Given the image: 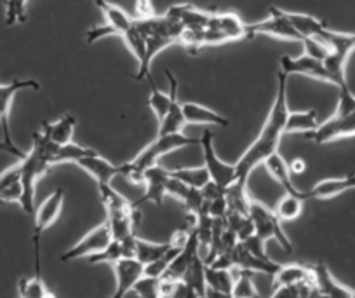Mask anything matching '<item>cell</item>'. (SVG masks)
Here are the masks:
<instances>
[{
	"instance_id": "6da1fadb",
	"label": "cell",
	"mask_w": 355,
	"mask_h": 298,
	"mask_svg": "<svg viewBox=\"0 0 355 298\" xmlns=\"http://www.w3.org/2000/svg\"><path fill=\"white\" fill-rule=\"evenodd\" d=\"M286 85H288V75L281 70L277 75V92H275L274 105H272L270 114L263 124L261 133L252 142V145L242 154L239 163L235 164L237 178H249V174L256 166L265 163L266 157H270L272 154L279 150L282 136L286 135V122H288L289 115Z\"/></svg>"
},
{
	"instance_id": "7a4b0ae2",
	"label": "cell",
	"mask_w": 355,
	"mask_h": 298,
	"mask_svg": "<svg viewBox=\"0 0 355 298\" xmlns=\"http://www.w3.org/2000/svg\"><path fill=\"white\" fill-rule=\"evenodd\" d=\"M249 218L254 224V234L261 239L263 242H266L268 239H275V241L281 245V248L286 253H293V245L289 241V238L286 235L284 229H282L281 220L275 215L274 210L266 208L265 204L258 203L252 199L251 208H249Z\"/></svg>"
},
{
	"instance_id": "3957f363",
	"label": "cell",
	"mask_w": 355,
	"mask_h": 298,
	"mask_svg": "<svg viewBox=\"0 0 355 298\" xmlns=\"http://www.w3.org/2000/svg\"><path fill=\"white\" fill-rule=\"evenodd\" d=\"M199 140L189 138L183 133H173V135H157V138L146 147L145 150L138 154L135 157V160H131L135 166L141 167V169H146L150 166H155L159 163V159L166 154L174 152L178 149H183V147L189 145H197Z\"/></svg>"
},
{
	"instance_id": "277c9868",
	"label": "cell",
	"mask_w": 355,
	"mask_h": 298,
	"mask_svg": "<svg viewBox=\"0 0 355 298\" xmlns=\"http://www.w3.org/2000/svg\"><path fill=\"white\" fill-rule=\"evenodd\" d=\"M199 145L202 147L204 152V166L209 171L211 181H214L216 185H220L221 188H227L232 181L237 178L235 173V164H227L216 156V150H214V142H213V133L206 131L199 140Z\"/></svg>"
},
{
	"instance_id": "5b68a950",
	"label": "cell",
	"mask_w": 355,
	"mask_h": 298,
	"mask_svg": "<svg viewBox=\"0 0 355 298\" xmlns=\"http://www.w3.org/2000/svg\"><path fill=\"white\" fill-rule=\"evenodd\" d=\"M306 138L315 142L317 145L334 142L340 138L355 136V110L347 115H333L329 121L317 126L313 131L306 133Z\"/></svg>"
},
{
	"instance_id": "8992f818",
	"label": "cell",
	"mask_w": 355,
	"mask_h": 298,
	"mask_svg": "<svg viewBox=\"0 0 355 298\" xmlns=\"http://www.w3.org/2000/svg\"><path fill=\"white\" fill-rule=\"evenodd\" d=\"M259 33H261V35L279 37V39L300 40V42L303 40V37L296 32L295 26L286 19V16L282 15V9L279 8H270V18L265 19V22L248 25L249 39L254 35H259Z\"/></svg>"
},
{
	"instance_id": "52a82bcc",
	"label": "cell",
	"mask_w": 355,
	"mask_h": 298,
	"mask_svg": "<svg viewBox=\"0 0 355 298\" xmlns=\"http://www.w3.org/2000/svg\"><path fill=\"white\" fill-rule=\"evenodd\" d=\"M21 89L39 91L40 84L39 81H33V78H25V81L15 78L11 84H0V126H2V133H4V142L11 147L16 145L11 138V129H9V114H11L12 99H15L16 92H19Z\"/></svg>"
},
{
	"instance_id": "ba28073f",
	"label": "cell",
	"mask_w": 355,
	"mask_h": 298,
	"mask_svg": "<svg viewBox=\"0 0 355 298\" xmlns=\"http://www.w3.org/2000/svg\"><path fill=\"white\" fill-rule=\"evenodd\" d=\"M110 241H112V232H110V227H108V224L105 222V224L98 225L96 229L87 232V234H85L84 238L73 246V248H70L63 256H61V260H63V262H71V260L82 258V256L93 255V253H98L103 248H107V246L110 245Z\"/></svg>"
},
{
	"instance_id": "9c48e42d",
	"label": "cell",
	"mask_w": 355,
	"mask_h": 298,
	"mask_svg": "<svg viewBox=\"0 0 355 298\" xmlns=\"http://www.w3.org/2000/svg\"><path fill=\"white\" fill-rule=\"evenodd\" d=\"M281 68L286 75L300 74V75H306V77L317 78V81H324L333 84V77H331L329 70L326 68L324 61L317 60V58L313 56H309V54H303V56H298V58L282 56Z\"/></svg>"
},
{
	"instance_id": "30bf717a",
	"label": "cell",
	"mask_w": 355,
	"mask_h": 298,
	"mask_svg": "<svg viewBox=\"0 0 355 298\" xmlns=\"http://www.w3.org/2000/svg\"><path fill=\"white\" fill-rule=\"evenodd\" d=\"M114 265L115 272V298H122L132 291V286L136 284V281L143 276L145 272V265L139 262L138 258H128V256H122L117 262L112 263Z\"/></svg>"
},
{
	"instance_id": "8fae6325",
	"label": "cell",
	"mask_w": 355,
	"mask_h": 298,
	"mask_svg": "<svg viewBox=\"0 0 355 298\" xmlns=\"http://www.w3.org/2000/svg\"><path fill=\"white\" fill-rule=\"evenodd\" d=\"M312 267L313 274V284L315 290L320 297H329V298H355V291L352 288L345 286L336 277L331 274L327 265L324 262H317Z\"/></svg>"
},
{
	"instance_id": "7c38bea8",
	"label": "cell",
	"mask_w": 355,
	"mask_h": 298,
	"mask_svg": "<svg viewBox=\"0 0 355 298\" xmlns=\"http://www.w3.org/2000/svg\"><path fill=\"white\" fill-rule=\"evenodd\" d=\"M63 210V188H56L49 197L40 204L39 210L35 211V227H33V245H39L40 235L44 231L51 227L60 217Z\"/></svg>"
},
{
	"instance_id": "4fadbf2b",
	"label": "cell",
	"mask_w": 355,
	"mask_h": 298,
	"mask_svg": "<svg viewBox=\"0 0 355 298\" xmlns=\"http://www.w3.org/2000/svg\"><path fill=\"white\" fill-rule=\"evenodd\" d=\"M171 176V169H164V167L160 166H150L145 169V183H143V187H145V194H143V197L139 199V201H136V206H139V204L143 203H155L157 206H160V204L164 203V197L167 195L166 192V185H167V180H169Z\"/></svg>"
},
{
	"instance_id": "5bb4252c",
	"label": "cell",
	"mask_w": 355,
	"mask_h": 298,
	"mask_svg": "<svg viewBox=\"0 0 355 298\" xmlns=\"http://www.w3.org/2000/svg\"><path fill=\"white\" fill-rule=\"evenodd\" d=\"M232 260H234V267H237L239 270H249V272H261L268 274V276H274L279 270V267L275 262H272L270 258H259V256L252 255L242 241H239L237 245L232 249Z\"/></svg>"
},
{
	"instance_id": "9a60e30c",
	"label": "cell",
	"mask_w": 355,
	"mask_h": 298,
	"mask_svg": "<svg viewBox=\"0 0 355 298\" xmlns=\"http://www.w3.org/2000/svg\"><path fill=\"white\" fill-rule=\"evenodd\" d=\"M167 78H169L171 85V94H173V99H171V107L169 112H167L166 117L159 122V135H173V133H182L183 128H185L187 121L185 115H183V107L182 104L178 101V81L174 78L173 72L166 70Z\"/></svg>"
},
{
	"instance_id": "2e32d148",
	"label": "cell",
	"mask_w": 355,
	"mask_h": 298,
	"mask_svg": "<svg viewBox=\"0 0 355 298\" xmlns=\"http://www.w3.org/2000/svg\"><path fill=\"white\" fill-rule=\"evenodd\" d=\"M75 164H78L85 173L91 174V176L98 181V185L110 183L117 174H122V166H115V164L108 163L107 159H103V157L98 156V154L82 157V159H78Z\"/></svg>"
},
{
	"instance_id": "e0dca14e",
	"label": "cell",
	"mask_w": 355,
	"mask_h": 298,
	"mask_svg": "<svg viewBox=\"0 0 355 298\" xmlns=\"http://www.w3.org/2000/svg\"><path fill=\"white\" fill-rule=\"evenodd\" d=\"M355 188V173L347 174L341 178H327V180L319 181L313 185L312 190L305 192L306 197L313 199H333L336 195L343 194V192Z\"/></svg>"
},
{
	"instance_id": "ac0fdd59",
	"label": "cell",
	"mask_w": 355,
	"mask_h": 298,
	"mask_svg": "<svg viewBox=\"0 0 355 298\" xmlns=\"http://www.w3.org/2000/svg\"><path fill=\"white\" fill-rule=\"evenodd\" d=\"M225 201H227L228 211H237V213L249 217V208L251 201L248 192V178H235L227 188H225Z\"/></svg>"
},
{
	"instance_id": "d6986e66",
	"label": "cell",
	"mask_w": 355,
	"mask_h": 298,
	"mask_svg": "<svg viewBox=\"0 0 355 298\" xmlns=\"http://www.w3.org/2000/svg\"><path fill=\"white\" fill-rule=\"evenodd\" d=\"M265 167L266 171L270 173V176L274 178L277 183H281V187L284 188L288 194H296V195H303L306 199L305 192H300L298 188L293 185V178H291V169H289V164L282 159V156H279V152L272 154L270 157H266L265 159Z\"/></svg>"
},
{
	"instance_id": "ffe728a7",
	"label": "cell",
	"mask_w": 355,
	"mask_h": 298,
	"mask_svg": "<svg viewBox=\"0 0 355 298\" xmlns=\"http://www.w3.org/2000/svg\"><path fill=\"white\" fill-rule=\"evenodd\" d=\"M183 115H185L187 124H206V126H228V119L216 114L211 108L202 107L199 104H183Z\"/></svg>"
},
{
	"instance_id": "44dd1931",
	"label": "cell",
	"mask_w": 355,
	"mask_h": 298,
	"mask_svg": "<svg viewBox=\"0 0 355 298\" xmlns=\"http://www.w3.org/2000/svg\"><path fill=\"white\" fill-rule=\"evenodd\" d=\"M35 277L33 279H19L18 293L23 298H51L56 297L53 291H49V288L44 284L42 277H40V255H39V245H35Z\"/></svg>"
},
{
	"instance_id": "7402d4cb",
	"label": "cell",
	"mask_w": 355,
	"mask_h": 298,
	"mask_svg": "<svg viewBox=\"0 0 355 298\" xmlns=\"http://www.w3.org/2000/svg\"><path fill=\"white\" fill-rule=\"evenodd\" d=\"M282 15L286 16V19L295 26V30L302 37H317L322 30L327 28V23L322 22V19L315 18V16L300 15V13H288V11H282Z\"/></svg>"
},
{
	"instance_id": "603a6c76",
	"label": "cell",
	"mask_w": 355,
	"mask_h": 298,
	"mask_svg": "<svg viewBox=\"0 0 355 298\" xmlns=\"http://www.w3.org/2000/svg\"><path fill=\"white\" fill-rule=\"evenodd\" d=\"M42 131L58 145H67L71 142L75 131V117L73 115H63L56 122H44Z\"/></svg>"
},
{
	"instance_id": "cb8c5ba5",
	"label": "cell",
	"mask_w": 355,
	"mask_h": 298,
	"mask_svg": "<svg viewBox=\"0 0 355 298\" xmlns=\"http://www.w3.org/2000/svg\"><path fill=\"white\" fill-rule=\"evenodd\" d=\"M122 39L125 40L129 51H131V53L136 56V60H138V74L135 75V78H136V81H145V78H146L145 77L146 39L141 35V33L138 32V28H136L135 25H132L131 28L128 30V32H124Z\"/></svg>"
},
{
	"instance_id": "d4e9b609",
	"label": "cell",
	"mask_w": 355,
	"mask_h": 298,
	"mask_svg": "<svg viewBox=\"0 0 355 298\" xmlns=\"http://www.w3.org/2000/svg\"><path fill=\"white\" fill-rule=\"evenodd\" d=\"M96 6L101 9L105 18H107V25H110L117 32V35L122 37L124 32H128L135 25V19L129 18L128 13H124L121 8L107 2V0H96Z\"/></svg>"
},
{
	"instance_id": "484cf974",
	"label": "cell",
	"mask_w": 355,
	"mask_h": 298,
	"mask_svg": "<svg viewBox=\"0 0 355 298\" xmlns=\"http://www.w3.org/2000/svg\"><path fill=\"white\" fill-rule=\"evenodd\" d=\"M98 188H100L101 203H103L107 213H119V211L136 213V204L129 203L124 195H121L115 188L110 187V183H100L98 185Z\"/></svg>"
},
{
	"instance_id": "4316f807",
	"label": "cell",
	"mask_w": 355,
	"mask_h": 298,
	"mask_svg": "<svg viewBox=\"0 0 355 298\" xmlns=\"http://www.w3.org/2000/svg\"><path fill=\"white\" fill-rule=\"evenodd\" d=\"M275 286L281 284H298L303 281H312L313 274L310 265H300V263H291V265H281L277 272L274 274Z\"/></svg>"
},
{
	"instance_id": "83f0119b",
	"label": "cell",
	"mask_w": 355,
	"mask_h": 298,
	"mask_svg": "<svg viewBox=\"0 0 355 298\" xmlns=\"http://www.w3.org/2000/svg\"><path fill=\"white\" fill-rule=\"evenodd\" d=\"M190 288L197 293V297H206L207 283H206V262L202 256H196L187 272L182 277Z\"/></svg>"
},
{
	"instance_id": "f1b7e54d",
	"label": "cell",
	"mask_w": 355,
	"mask_h": 298,
	"mask_svg": "<svg viewBox=\"0 0 355 298\" xmlns=\"http://www.w3.org/2000/svg\"><path fill=\"white\" fill-rule=\"evenodd\" d=\"M206 283L207 288L220 291L225 297H232L235 277L230 269H216V267H211L206 263Z\"/></svg>"
},
{
	"instance_id": "f546056e",
	"label": "cell",
	"mask_w": 355,
	"mask_h": 298,
	"mask_svg": "<svg viewBox=\"0 0 355 298\" xmlns=\"http://www.w3.org/2000/svg\"><path fill=\"white\" fill-rule=\"evenodd\" d=\"M136 213H125V211H119V213H107V224L110 227L112 239L115 241H122L124 238L132 234V227H135Z\"/></svg>"
},
{
	"instance_id": "4dcf8cb0",
	"label": "cell",
	"mask_w": 355,
	"mask_h": 298,
	"mask_svg": "<svg viewBox=\"0 0 355 298\" xmlns=\"http://www.w3.org/2000/svg\"><path fill=\"white\" fill-rule=\"evenodd\" d=\"M319 126L317 122V110L306 112H289L286 122V135L288 133H310Z\"/></svg>"
},
{
	"instance_id": "1f68e13d",
	"label": "cell",
	"mask_w": 355,
	"mask_h": 298,
	"mask_svg": "<svg viewBox=\"0 0 355 298\" xmlns=\"http://www.w3.org/2000/svg\"><path fill=\"white\" fill-rule=\"evenodd\" d=\"M303 201H305L303 195L288 194V192H286L284 197H282L277 203V206H275V215L279 217V220L281 222L296 220V218L303 213Z\"/></svg>"
},
{
	"instance_id": "d6a6232c",
	"label": "cell",
	"mask_w": 355,
	"mask_h": 298,
	"mask_svg": "<svg viewBox=\"0 0 355 298\" xmlns=\"http://www.w3.org/2000/svg\"><path fill=\"white\" fill-rule=\"evenodd\" d=\"M171 174L178 180H182L183 183L189 187L200 188L202 190L207 183L211 181L209 171L207 167H180V169H171Z\"/></svg>"
},
{
	"instance_id": "836d02e7",
	"label": "cell",
	"mask_w": 355,
	"mask_h": 298,
	"mask_svg": "<svg viewBox=\"0 0 355 298\" xmlns=\"http://www.w3.org/2000/svg\"><path fill=\"white\" fill-rule=\"evenodd\" d=\"M94 152L93 149H85V147H80L77 145V143L70 142L67 143V145H60L58 147L56 154L53 156V159H51V164H61V163H77L78 159H82V157H87V156H93Z\"/></svg>"
},
{
	"instance_id": "e575fe53",
	"label": "cell",
	"mask_w": 355,
	"mask_h": 298,
	"mask_svg": "<svg viewBox=\"0 0 355 298\" xmlns=\"http://www.w3.org/2000/svg\"><path fill=\"white\" fill-rule=\"evenodd\" d=\"M169 248H171L169 242H166V245H159V242H148L136 238V258H138L143 265L160 258V256H162Z\"/></svg>"
},
{
	"instance_id": "d590c367",
	"label": "cell",
	"mask_w": 355,
	"mask_h": 298,
	"mask_svg": "<svg viewBox=\"0 0 355 298\" xmlns=\"http://www.w3.org/2000/svg\"><path fill=\"white\" fill-rule=\"evenodd\" d=\"M148 81H150V85H152V92H150V96H148V105H150V108L153 110V114H155L157 121L160 122L164 117H166L167 112H169L173 94H171V91H169V94H166V92L160 91L152 78H148Z\"/></svg>"
},
{
	"instance_id": "8d00e7d4",
	"label": "cell",
	"mask_w": 355,
	"mask_h": 298,
	"mask_svg": "<svg viewBox=\"0 0 355 298\" xmlns=\"http://www.w3.org/2000/svg\"><path fill=\"white\" fill-rule=\"evenodd\" d=\"M232 297L235 298H254L259 297L258 290L254 286V281L249 270H241L239 277L234 283V290H232Z\"/></svg>"
},
{
	"instance_id": "74e56055",
	"label": "cell",
	"mask_w": 355,
	"mask_h": 298,
	"mask_svg": "<svg viewBox=\"0 0 355 298\" xmlns=\"http://www.w3.org/2000/svg\"><path fill=\"white\" fill-rule=\"evenodd\" d=\"M132 291H136L141 298H160V277H150L143 274L132 286Z\"/></svg>"
},
{
	"instance_id": "f35d334b",
	"label": "cell",
	"mask_w": 355,
	"mask_h": 298,
	"mask_svg": "<svg viewBox=\"0 0 355 298\" xmlns=\"http://www.w3.org/2000/svg\"><path fill=\"white\" fill-rule=\"evenodd\" d=\"M119 258H122L121 241L112 239L107 248H103L98 253H93V255H89V263H114Z\"/></svg>"
},
{
	"instance_id": "ab89813d",
	"label": "cell",
	"mask_w": 355,
	"mask_h": 298,
	"mask_svg": "<svg viewBox=\"0 0 355 298\" xmlns=\"http://www.w3.org/2000/svg\"><path fill=\"white\" fill-rule=\"evenodd\" d=\"M303 46H305V54L317 58V60H326L329 56V47L319 39V37H303Z\"/></svg>"
},
{
	"instance_id": "60d3db41",
	"label": "cell",
	"mask_w": 355,
	"mask_h": 298,
	"mask_svg": "<svg viewBox=\"0 0 355 298\" xmlns=\"http://www.w3.org/2000/svg\"><path fill=\"white\" fill-rule=\"evenodd\" d=\"M26 13L21 8V0H8L6 4V25L11 26L16 23H25Z\"/></svg>"
},
{
	"instance_id": "b9f144b4",
	"label": "cell",
	"mask_w": 355,
	"mask_h": 298,
	"mask_svg": "<svg viewBox=\"0 0 355 298\" xmlns=\"http://www.w3.org/2000/svg\"><path fill=\"white\" fill-rule=\"evenodd\" d=\"M183 203H185L187 210H189L190 213H193L197 217V215L200 213V210L206 206L207 199L204 197V194H202V190H200V188L190 187L189 194H187V197H185V201H183Z\"/></svg>"
},
{
	"instance_id": "7bdbcfd3",
	"label": "cell",
	"mask_w": 355,
	"mask_h": 298,
	"mask_svg": "<svg viewBox=\"0 0 355 298\" xmlns=\"http://www.w3.org/2000/svg\"><path fill=\"white\" fill-rule=\"evenodd\" d=\"M355 110V94L350 88L340 89V99H338V107L334 115H347Z\"/></svg>"
},
{
	"instance_id": "ee69618b",
	"label": "cell",
	"mask_w": 355,
	"mask_h": 298,
	"mask_svg": "<svg viewBox=\"0 0 355 298\" xmlns=\"http://www.w3.org/2000/svg\"><path fill=\"white\" fill-rule=\"evenodd\" d=\"M189 190H190L189 185H185L182 180H178V178H174L173 174H171L169 180H167V185H166L167 194L173 195V197H176V199H180V201H185Z\"/></svg>"
},
{
	"instance_id": "f6af8a7d",
	"label": "cell",
	"mask_w": 355,
	"mask_h": 298,
	"mask_svg": "<svg viewBox=\"0 0 355 298\" xmlns=\"http://www.w3.org/2000/svg\"><path fill=\"white\" fill-rule=\"evenodd\" d=\"M19 180H21V166H19V164L6 169L4 173L0 174V194Z\"/></svg>"
},
{
	"instance_id": "bcb514c9",
	"label": "cell",
	"mask_w": 355,
	"mask_h": 298,
	"mask_svg": "<svg viewBox=\"0 0 355 298\" xmlns=\"http://www.w3.org/2000/svg\"><path fill=\"white\" fill-rule=\"evenodd\" d=\"M23 195V185L21 181H16L11 187L6 188L2 194H0V203H19Z\"/></svg>"
},
{
	"instance_id": "7dc6e473",
	"label": "cell",
	"mask_w": 355,
	"mask_h": 298,
	"mask_svg": "<svg viewBox=\"0 0 355 298\" xmlns=\"http://www.w3.org/2000/svg\"><path fill=\"white\" fill-rule=\"evenodd\" d=\"M242 245H244L245 248L252 253V255L259 256V258H268V256L265 255V242H263L256 234L249 235L248 239H244V241H242Z\"/></svg>"
},
{
	"instance_id": "c3c4849f",
	"label": "cell",
	"mask_w": 355,
	"mask_h": 298,
	"mask_svg": "<svg viewBox=\"0 0 355 298\" xmlns=\"http://www.w3.org/2000/svg\"><path fill=\"white\" fill-rule=\"evenodd\" d=\"M135 13L138 19H152L155 18V11H153L152 0H136Z\"/></svg>"
},
{
	"instance_id": "681fc988",
	"label": "cell",
	"mask_w": 355,
	"mask_h": 298,
	"mask_svg": "<svg viewBox=\"0 0 355 298\" xmlns=\"http://www.w3.org/2000/svg\"><path fill=\"white\" fill-rule=\"evenodd\" d=\"M122 246V256H128V258H136V235L131 234L128 238H124L121 241Z\"/></svg>"
},
{
	"instance_id": "f907efd6",
	"label": "cell",
	"mask_w": 355,
	"mask_h": 298,
	"mask_svg": "<svg viewBox=\"0 0 355 298\" xmlns=\"http://www.w3.org/2000/svg\"><path fill=\"white\" fill-rule=\"evenodd\" d=\"M189 238H190V234L187 231H178V232H174V234H173L169 245L174 246V248L183 249V248H185L187 242H189Z\"/></svg>"
},
{
	"instance_id": "816d5d0a",
	"label": "cell",
	"mask_w": 355,
	"mask_h": 298,
	"mask_svg": "<svg viewBox=\"0 0 355 298\" xmlns=\"http://www.w3.org/2000/svg\"><path fill=\"white\" fill-rule=\"evenodd\" d=\"M305 160L300 159V157H296V159L291 160V164H289V169H291V173H296V174H302L305 173Z\"/></svg>"
}]
</instances>
